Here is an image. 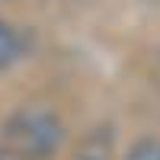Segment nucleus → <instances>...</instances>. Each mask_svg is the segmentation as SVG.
Segmentation results:
<instances>
[{
	"instance_id": "obj_1",
	"label": "nucleus",
	"mask_w": 160,
	"mask_h": 160,
	"mask_svg": "<svg viewBox=\"0 0 160 160\" xmlns=\"http://www.w3.org/2000/svg\"><path fill=\"white\" fill-rule=\"evenodd\" d=\"M3 154L13 160H48L61 148L64 128L55 112L42 106H22L3 122Z\"/></svg>"
},
{
	"instance_id": "obj_2",
	"label": "nucleus",
	"mask_w": 160,
	"mask_h": 160,
	"mask_svg": "<svg viewBox=\"0 0 160 160\" xmlns=\"http://www.w3.org/2000/svg\"><path fill=\"white\" fill-rule=\"evenodd\" d=\"M26 55V38L13 29L10 22L0 19V68H10Z\"/></svg>"
},
{
	"instance_id": "obj_3",
	"label": "nucleus",
	"mask_w": 160,
	"mask_h": 160,
	"mask_svg": "<svg viewBox=\"0 0 160 160\" xmlns=\"http://www.w3.org/2000/svg\"><path fill=\"white\" fill-rule=\"evenodd\" d=\"M125 160H160V141H154V138L138 141L135 148L128 151V157H125Z\"/></svg>"
},
{
	"instance_id": "obj_4",
	"label": "nucleus",
	"mask_w": 160,
	"mask_h": 160,
	"mask_svg": "<svg viewBox=\"0 0 160 160\" xmlns=\"http://www.w3.org/2000/svg\"><path fill=\"white\" fill-rule=\"evenodd\" d=\"M74 160H109V151H106L102 144H96V141H93V144H87V148L80 151Z\"/></svg>"
}]
</instances>
